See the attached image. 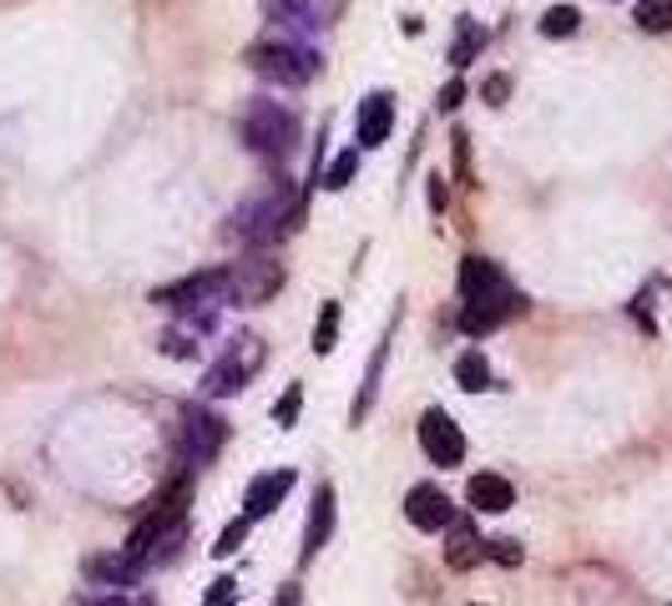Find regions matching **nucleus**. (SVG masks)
Returning a JSON list of instances; mask_svg holds the SVG:
<instances>
[{
	"instance_id": "nucleus-5",
	"label": "nucleus",
	"mask_w": 672,
	"mask_h": 606,
	"mask_svg": "<svg viewBox=\"0 0 672 606\" xmlns=\"http://www.w3.org/2000/svg\"><path fill=\"white\" fill-rule=\"evenodd\" d=\"M228 268V293L223 303H237V308H253V303H268L278 289H283V264L268 258V253H253L243 264H223Z\"/></svg>"
},
{
	"instance_id": "nucleus-13",
	"label": "nucleus",
	"mask_w": 672,
	"mask_h": 606,
	"mask_svg": "<svg viewBox=\"0 0 672 606\" xmlns=\"http://www.w3.org/2000/svg\"><path fill=\"white\" fill-rule=\"evenodd\" d=\"M501 293H511V278H506L501 268L490 264V258H480V253L461 258V299H465V303L501 299Z\"/></svg>"
},
{
	"instance_id": "nucleus-22",
	"label": "nucleus",
	"mask_w": 672,
	"mask_h": 606,
	"mask_svg": "<svg viewBox=\"0 0 672 606\" xmlns=\"http://www.w3.org/2000/svg\"><path fill=\"white\" fill-rule=\"evenodd\" d=\"M334 343H339V303H324L318 308V324H314V354H329Z\"/></svg>"
},
{
	"instance_id": "nucleus-29",
	"label": "nucleus",
	"mask_w": 672,
	"mask_h": 606,
	"mask_svg": "<svg viewBox=\"0 0 672 606\" xmlns=\"http://www.w3.org/2000/svg\"><path fill=\"white\" fill-rule=\"evenodd\" d=\"M461 102H465V81L461 77L445 81V86H440V112H455Z\"/></svg>"
},
{
	"instance_id": "nucleus-17",
	"label": "nucleus",
	"mask_w": 672,
	"mask_h": 606,
	"mask_svg": "<svg viewBox=\"0 0 672 606\" xmlns=\"http://www.w3.org/2000/svg\"><path fill=\"white\" fill-rule=\"evenodd\" d=\"M486 556V540L475 536V526H471V515H455L450 521V546H445V561L455 571H471L475 561Z\"/></svg>"
},
{
	"instance_id": "nucleus-25",
	"label": "nucleus",
	"mask_w": 672,
	"mask_h": 606,
	"mask_svg": "<svg viewBox=\"0 0 672 606\" xmlns=\"http://www.w3.org/2000/svg\"><path fill=\"white\" fill-rule=\"evenodd\" d=\"M248 540V515H237V521H228L223 536H218V546H212V556H233L237 546Z\"/></svg>"
},
{
	"instance_id": "nucleus-8",
	"label": "nucleus",
	"mask_w": 672,
	"mask_h": 606,
	"mask_svg": "<svg viewBox=\"0 0 672 606\" xmlns=\"http://www.w3.org/2000/svg\"><path fill=\"white\" fill-rule=\"evenodd\" d=\"M420 450L440 465V470L461 465V461H465V435H461V424L450 420L445 409H425V415H420Z\"/></svg>"
},
{
	"instance_id": "nucleus-19",
	"label": "nucleus",
	"mask_w": 672,
	"mask_h": 606,
	"mask_svg": "<svg viewBox=\"0 0 672 606\" xmlns=\"http://www.w3.org/2000/svg\"><path fill=\"white\" fill-rule=\"evenodd\" d=\"M455 384L461 389H471V395H480V389H490V364L480 349H465L461 359H455Z\"/></svg>"
},
{
	"instance_id": "nucleus-15",
	"label": "nucleus",
	"mask_w": 672,
	"mask_h": 606,
	"mask_svg": "<svg viewBox=\"0 0 672 606\" xmlns=\"http://www.w3.org/2000/svg\"><path fill=\"white\" fill-rule=\"evenodd\" d=\"M293 490V470H268L248 480V496H243V515L248 521H264V515L278 511V501Z\"/></svg>"
},
{
	"instance_id": "nucleus-7",
	"label": "nucleus",
	"mask_w": 672,
	"mask_h": 606,
	"mask_svg": "<svg viewBox=\"0 0 672 606\" xmlns=\"http://www.w3.org/2000/svg\"><path fill=\"white\" fill-rule=\"evenodd\" d=\"M349 0H264V11L274 15L283 31L293 36H314V31H329L344 15Z\"/></svg>"
},
{
	"instance_id": "nucleus-26",
	"label": "nucleus",
	"mask_w": 672,
	"mask_h": 606,
	"mask_svg": "<svg viewBox=\"0 0 672 606\" xmlns=\"http://www.w3.org/2000/svg\"><path fill=\"white\" fill-rule=\"evenodd\" d=\"M299 405H303V389H299V384H289V389H283V399L274 405V420L289 430V424L299 420Z\"/></svg>"
},
{
	"instance_id": "nucleus-28",
	"label": "nucleus",
	"mask_w": 672,
	"mask_h": 606,
	"mask_svg": "<svg viewBox=\"0 0 672 606\" xmlns=\"http://www.w3.org/2000/svg\"><path fill=\"white\" fill-rule=\"evenodd\" d=\"M486 551L496 556V561H501V567H521V540H490Z\"/></svg>"
},
{
	"instance_id": "nucleus-24",
	"label": "nucleus",
	"mask_w": 672,
	"mask_h": 606,
	"mask_svg": "<svg viewBox=\"0 0 672 606\" xmlns=\"http://www.w3.org/2000/svg\"><path fill=\"white\" fill-rule=\"evenodd\" d=\"M577 26H581L577 5H552V11L541 15V36H571Z\"/></svg>"
},
{
	"instance_id": "nucleus-1",
	"label": "nucleus",
	"mask_w": 672,
	"mask_h": 606,
	"mask_svg": "<svg viewBox=\"0 0 672 606\" xmlns=\"http://www.w3.org/2000/svg\"><path fill=\"white\" fill-rule=\"evenodd\" d=\"M299 223H303V193H293V183L278 172V177L258 183L248 198L233 208L228 237H237V243L253 253H264V248H274L283 233H293Z\"/></svg>"
},
{
	"instance_id": "nucleus-32",
	"label": "nucleus",
	"mask_w": 672,
	"mask_h": 606,
	"mask_svg": "<svg viewBox=\"0 0 672 606\" xmlns=\"http://www.w3.org/2000/svg\"><path fill=\"white\" fill-rule=\"evenodd\" d=\"M445 202H450V193H445V177H440V172H436V177H430V208H436V212H445Z\"/></svg>"
},
{
	"instance_id": "nucleus-16",
	"label": "nucleus",
	"mask_w": 672,
	"mask_h": 606,
	"mask_svg": "<svg viewBox=\"0 0 672 606\" xmlns=\"http://www.w3.org/2000/svg\"><path fill=\"white\" fill-rule=\"evenodd\" d=\"M465 501H471V511H480V515H501V511H511V505H515V486L506 480V475L480 470V475H471Z\"/></svg>"
},
{
	"instance_id": "nucleus-30",
	"label": "nucleus",
	"mask_w": 672,
	"mask_h": 606,
	"mask_svg": "<svg viewBox=\"0 0 672 606\" xmlns=\"http://www.w3.org/2000/svg\"><path fill=\"white\" fill-rule=\"evenodd\" d=\"M480 96H486V102H490V106H501V102H506V96H511V81H506V77H490V81H486V86H480Z\"/></svg>"
},
{
	"instance_id": "nucleus-34",
	"label": "nucleus",
	"mask_w": 672,
	"mask_h": 606,
	"mask_svg": "<svg viewBox=\"0 0 672 606\" xmlns=\"http://www.w3.org/2000/svg\"><path fill=\"white\" fill-rule=\"evenodd\" d=\"M96 606H127V602H117V596H112V602H96Z\"/></svg>"
},
{
	"instance_id": "nucleus-10",
	"label": "nucleus",
	"mask_w": 672,
	"mask_h": 606,
	"mask_svg": "<svg viewBox=\"0 0 672 606\" xmlns=\"http://www.w3.org/2000/svg\"><path fill=\"white\" fill-rule=\"evenodd\" d=\"M390 127H395V96L390 92H370L359 102L355 112V137H359V152H370V147H384L390 142Z\"/></svg>"
},
{
	"instance_id": "nucleus-2",
	"label": "nucleus",
	"mask_w": 672,
	"mask_h": 606,
	"mask_svg": "<svg viewBox=\"0 0 672 606\" xmlns=\"http://www.w3.org/2000/svg\"><path fill=\"white\" fill-rule=\"evenodd\" d=\"M237 137L248 147L253 158H268V162H289L299 152V137H303V121L289 102L278 96H253L237 117Z\"/></svg>"
},
{
	"instance_id": "nucleus-3",
	"label": "nucleus",
	"mask_w": 672,
	"mask_h": 606,
	"mask_svg": "<svg viewBox=\"0 0 672 606\" xmlns=\"http://www.w3.org/2000/svg\"><path fill=\"white\" fill-rule=\"evenodd\" d=\"M253 71L264 81H278V86H309V81L318 77V67H324V56L309 46V40L299 36H264L253 40L248 56H243Z\"/></svg>"
},
{
	"instance_id": "nucleus-4",
	"label": "nucleus",
	"mask_w": 672,
	"mask_h": 606,
	"mask_svg": "<svg viewBox=\"0 0 672 606\" xmlns=\"http://www.w3.org/2000/svg\"><path fill=\"white\" fill-rule=\"evenodd\" d=\"M264 359H268V343H264V334H237L233 343H228L223 354H218V364H212L208 374H202V395L208 399H228V395H237L243 384L253 380V374L264 370Z\"/></svg>"
},
{
	"instance_id": "nucleus-9",
	"label": "nucleus",
	"mask_w": 672,
	"mask_h": 606,
	"mask_svg": "<svg viewBox=\"0 0 672 606\" xmlns=\"http://www.w3.org/2000/svg\"><path fill=\"white\" fill-rule=\"evenodd\" d=\"M223 440H228V424L218 415H208V409H187L183 415V455L193 465H208L223 450Z\"/></svg>"
},
{
	"instance_id": "nucleus-23",
	"label": "nucleus",
	"mask_w": 672,
	"mask_h": 606,
	"mask_svg": "<svg viewBox=\"0 0 672 606\" xmlns=\"http://www.w3.org/2000/svg\"><path fill=\"white\" fill-rule=\"evenodd\" d=\"M355 172H359V147H349V152H339V158L329 162V172H324V187H329V193H344V187L355 183Z\"/></svg>"
},
{
	"instance_id": "nucleus-6",
	"label": "nucleus",
	"mask_w": 672,
	"mask_h": 606,
	"mask_svg": "<svg viewBox=\"0 0 672 606\" xmlns=\"http://www.w3.org/2000/svg\"><path fill=\"white\" fill-rule=\"evenodd\" d=\"M228 293V268H202V273H187L167 289H152V303L162 308H218Z\"/></svg>"
},
{
	"instance_id": "nucleus-11",
	"label": "nucleus",
	"mask_w": 672,
	"mask_h": 606,
	"mask_svg": "<svg viewBox=\"0 0 672 606\" xmlns=\"http://www.w3.org/2000/svg\"><path fill=\"white\" fill-rule=\"evenodd\" d=\"M405 521L415 531H450V521H455V505H450V496L440 486H415L405 496Z\"/></svg>"
},
{
	"instance_id": "nucleus-21",
	"label": "nucleus",
	"mask_w": 672,
	"mask_h": 606,
	"mask_svg": "<svg viewBox=\"0 0 672 606\" xmlns=\"http://www.w3.org/2000/svg\"><path fill=\"white\" fill-rule=\"evenodd\" d=\"M633 21L647 36H662V31H672V0H637Z\"/></svg>"
},
{
	"instance_id": "nucleus-18",
	"label": "nucleus",
	"mask_w": 672,
	"mask_h": 606,
	"mask_svg": "<svg viewBox=\"0 0 672 606\" xmlns=\"http://www.w3.org/2000/svg\"><path fill=\"white\" fill-rule=\"evenodd\" d=\"M384 359H390V339H384L380 349H374L370 370H364V389H359L355 409H349V424H364V420H370V409H374V395H380V374H384Z\"/></svg>"
},
{
	"instance_id": "nucleus-31",
	"label": "nucleus",
	"mask_w": 672,
	"mask_h": 606,
	"mask_svg": "<svg viewBox=\"0 0 672 606\" xmlns=\"http://www.w3.org/2000/svg\"><path fill=\"white\" fill-rule=\"evenodd\" d=\"M228 602H233V581L218 576V581H212V592L202 596V606H228Z\"/></svg>"
},
{
	"instance_id": "nucleus-20",
	"label": "nucleus",
	"mask_w": 672,
	"mask_h": 606,
	"mask_svg": "<svg viewBox=\"0 0 672 606\" xmlns=\"http://www.w3.org/2000/svg\"><path fill=\"white\" fill-rule=\"evenodd\" d=\"M480 46H486V31L475 26L471 15H461V36H455V46H450V67L465 71L475 61V51H480Z\"/></svg>"
},
{
	"instance_id": "nucleus-14",
	"label": "nucleus",
	"mask_w": 672,
	"mask_h": 606,
	"mask_svg": "<svg viewBox=\"0 0 672 606\" xmlns=\"http://www.w3.org/2000/svg\"><path fill=\"white\" fill-rule=\"evenodd\" d=\"M334 515H339V505H334V486H318L314 490V511H309V526H303V551H299L303 567H309V561H314L324 546H329Z\"/></svg>"
},
{
	"instance_id": "nucleus-27",
	"label": "nucleus",
	"mask_w": 672,
	"mask_h": 606,
	"mask_svg": "<svg viewBox=\"0 0 672 606\" xmlns=\"http://www.w3.org/2000/svg\"><path fill=\"white\" fill-rule=\"evenodd\" d=\"M450 142H455V177L471 187V137H465V132H450Z\"/></svg>"
},
{
	"instance_id": "nucleus-33",
	"label": "nucleus",
	"mask_w": 672,
	"mask_h": 606,
	"mask_svg": "<svg viewBox=\"0 0 672 606\" xmlns=\"http://www.w3.org/2000/svg\"><path fill=\"white\" fill-rule=\"evenodd\" d=\"M299 602H303L299 581H289V586H283V592H278V602H274V606H299Z\"/></svg>"
},
{
	"instance_id": "nucleus-12",
	"label": "nucleus",
	"mask_w": 672,
	"mask_h": 606,
	"mask_svg": "<svg viewBox=\"0 0 672 606\" xmlns=\"http://www.w3.org/2000/svg\"><path fill=\"white\" fill-rule=\"evenodd\" d=\"M515 314H526V299L521 293H501V299H480V303H465L461 308V329L471 334V339H480V334H490V329H501L506 318H515Z\"/></svg>"
}]
</instances>
